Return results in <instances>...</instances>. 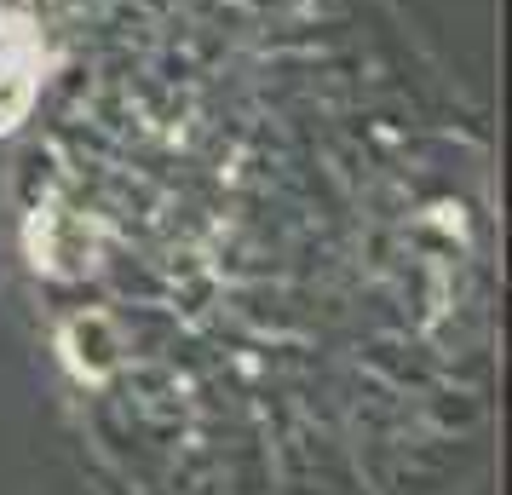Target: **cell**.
I'll return each instance as SVG.
<instances>
[{
  "instance_id": "6da1fadb",
  "label": "cell",
  "mask_w": 512,
  "mask_h": 495,
  "mask_svg": "<svg viewBox=\"0 0 512 495\" xmlns=\"http://www.w3.org/2000/svg\"><path fill=\"white\" fill-rule=\"evenodd\" d=\"M41 87V58L29 47H0V133H12L29 116Z\"/></svg>"
}]
</instances>
